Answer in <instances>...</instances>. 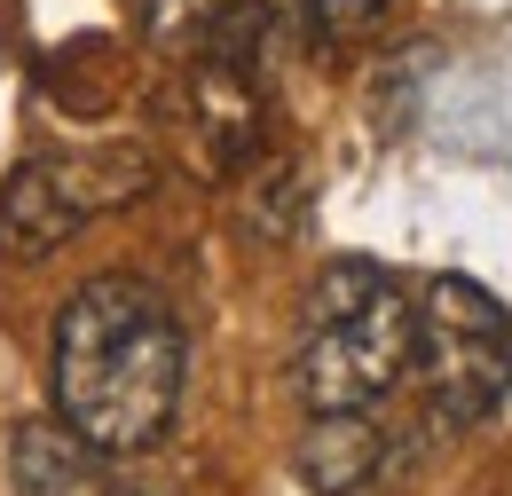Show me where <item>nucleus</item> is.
Listing matches in <instances>:
<instances>
[{
	"mask_svg": "<svg viewBox=\"0 0 512 496\" xmlns=\"http://www.w3.org/2000/svg\"><path fill=\"white\" fill-rule=\"evenodd\" d=\"M166 119H174V142H182L190 174H205V182H237L260 158V142H268V103H260L253 71L237 56H221V48L197 56L174 79Z\"/></svg>",
	"mask_w": 512,
	"mask_h": 496,
	"instance_id": "nucleus-5",
	"label": "nucleus"
},
{
	"mask_svg": "<svg viewBox=\"0 0 512 496\" xmlns=\"http://www.w3.org/2000/svg\"><path fill=\"white\" fill-rule=\"evenodd\" d=\"M386 457V434L371 410H308V434L292 441V465L316 496H355Z\"/></svg>",
	"mask_w": 512,
	"mask_h": 496,
	"instance_id": "nucleus-6",
	"label": "nucleus"
},
{
	"mask_svg": "<svg viewBox=\"0 0 512 496\" xmlns=\"http://www.w3.org/2000/svg\"><path fill=\"white\" fill-rule=\"evenodd\" d=\"M308 16H316L331 40H355V32H371L386 16V0H308Z\"/></svg>",
	"mask_w": 512,
	"mask_h": 496,
	"instance_id": "nucleus-9",
	"label": "nucleus"
},
{
	"mask_svg": "<svg viewBox=\"0 0 512 496\" xmlns=\"http://www.w3.org/2000/svg\"><path fill=\"white\" fill-rule=\"evenodd\" d=\"M8 473H16V489H24V496H103V489H95V481H103V457L71 434L64 418L24 426L16 449H8Z\"/></svg>",
	"mask_w": 512,
	"mask_h": 496,
	"instance_id": "nucleus-7",
	"label": "nucleus"
},
{
	"mask_svg": "<svg viewBox=\"0 0 512 496\" xmlns=\"http://www.w3.org/2000/svg\"><path fill=\"white\" fill-rule=\"evenodd\" d=\"M158 166L134 142H103V150H56V158H24L8 189H0V260H48V252L79 237L87 221L119 213L134 197H150Z\"/></svg>",
	"mask_w": 512,
	"mask_h": 496,
	"instance_id": "nucleus-2",
	"label": "nucleus"
},
{
	"mask_svg": "<svg viewBox=\"0 0 512 496\" xmlns=\"http://www.w3.org/2000/svg\"><path fill=\"white\" fill-rule=\"evenodd\" d=\"M103 496H166V489H142V481H119V489H103Z\"/></svg>",
	"mask_w": 512,
	"mask_h": 496,
	"instance_id": "nucleus-10",
	"label": "nucleus"
},
{
	"mask_svg": "<svg viewBox=\"0 0 512 496\" xmlns=\"http://www.w3.org/2000/svg\"><path fill=\"white\" fill-rule=\"evenodd\" d=\"M253 182L237 189V205H245V221H253V237H292V221H300V166L292 158H268V166H245Z\"/></svg>",
	"mask_w": 512,
	"mask_h": 496,
	"instance_id": "nucleus-8",
	"label": "nucleus"
},
{
	"mask_svg": "<svg viewBox=\"0 0 512 496\" xmlns=\"http://www.w3.org/2000/svg\"><path fill=\"white\" fill-rule=\"evenodd\" d=\"M418 378L442 418H489L512 394V315L473 276H434L418 300Z\"/></svg>",
	"mask_w": 512,
	"mask_h": 496,
	"instance_id": "nucleus-3",
	"label": "nucleus"
},
{
	"mask_svg": "<svg viewBox=\"0 0 512 496\" xmlns=\"http://www.w3.org/2000/svg\"><path fill=\"white\" fill-rule=\"evenodd\" d=\"M410 355H418V308L394 284H379L363 308L308 323V339L292 355V386L308 410H371L379 394L402 386Z\"/></svg>",
	"mask_w": 512,
	"mask_h": 496,
	"instance_id": "nucleus-4",
	"label": "nucleus"
},
{
	"mask_svg": "<svg viewBox=\"0 0 512 496\" xmlns=\"http://www.w3.org/2000/svg\"><path fill=\"white\" fill-rule=\"evenodd\" d=\"M48 386H56V418L95 457L158 449L174 410H182V323H174V308L134 276L79 284L56 308Z\"/></svg>",
	"mask_w": 512,
	"mask_h": 496,
	"instance_id": "nucleus-1",
	"label": "nucleus"
}]
</instances>
